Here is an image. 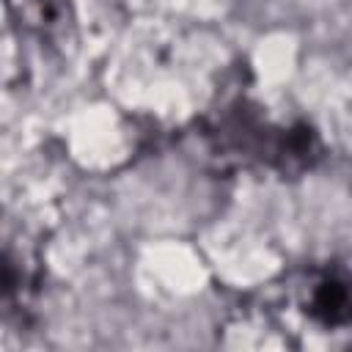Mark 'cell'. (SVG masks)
Here are the masks:
<instances>
[{
	"label": "cell",
	"mask_w": 352,
	"mask_h": 352,
	"mask_svg": "<svg viewBox=\"0 0 352 352\" xmlns=\"http://www.w3.org/2000/svg\"><path fill=\"white\" fill-rule=\"evenodd\" d=\"M316 154H319V140L305 124L289 129L278 146V162L283 170H302L314 162Z\"/></svg>",
	"instance_id": "3957f363"
},
{
	"label": "cell",
	"mask_w": 352,
	"mask_h": 352,
	"mask_svg": "<svg viewBox=\"0 0 352 352\" xmlns=\"http://www.w3.org/2000/svg\"><path fill=\"white\" fill-rule=\"evenodd\" d=\"M308 314L322 327L352 324V272L330 270L314 280L308 289Z\"/></svg>",
	"instance_id": "7a4b0ae2"
},
{
	"label": "cell",
	"mask_w": 352,
	"mask_h": 352,
	"mask_svg": "<svg viewBox=\"0 0 352 352\" xmlns=\"http://www.w3.org/2000/svg\"><path fill=\"white\" fill-rule=\"evenodd\" d=\"M11 8L19 16V22L44 44L60 52H66V47L74 44L77 28L69 0H11Z\"/></svg>",
	"instance_id": "6da1fadb"
}]
</instances>
